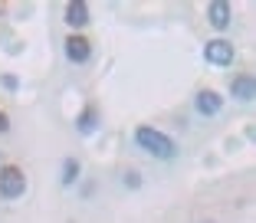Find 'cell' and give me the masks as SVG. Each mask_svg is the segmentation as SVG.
<instances>
[{"label": "cell", "instance_id": "cell-1", "mask_svg": "<svg viewBox=\"0 0 256 223\" xmlns=\"http://www.w3.org/2000/svg\"><path fill=\"white\" fill-rule=\"evenodd\" d=\"M135 144L142 151H148L151 158H164V161H171V158L178 154V144H174L161 128H151V125H138L135 128Z\"/></svg>", "mask_w": 256, "mask_h": 223}, {"label": "cell", "instance_id": "cell-2", "mask_svg": "<svg viewBox=\"0 0 256 223\" xmlns=\"http://www.w3.org/2000/svg\"><path fill=\"white\" fill-rule=\"evenodd\" d=\"M26 194V174L16 164H4L0 168V197L4 200H20Z\"/></svg>", "mask_w": 256, "mask_h": 223}, {"label": "cell", "instance_id": "cell-3", "mask_svg": "<svg viewBox=\"0 0 256 223\" xmlns=\"http://www.w3.org/2000/svg\"><path fill=\"white\" fill-rule=\"evenodd\" d=\"M234 56H236V50L230 40H210V43L204 46V60L210 62V66H230Z\"/></svg>", "mask_w": 256, "mask_h": 223}, {"label": "cell", "instance_id": "cell-4", "mask_svg": "<svg viewBox=\"0 0 256 223\" xmlns=\"http://www.w3.org/2000/svg\"><path fill=\"white\" fill-rule=\"evenodd\" d=\"M92 56V43L82 36V33H69L66 36V60L72 62V66H82V62H89Z\"/></svg>", "mask_w": 256, "mask_h": 223}, {"label": "cell", "instance_id": "cell-5", "mask_svg": "<svg viewBox=\"0 0 256 223\" xmlns=\"http://www.w3.org/2000/svg\"><path fill=\"white\" fill-rule=\"evenodd\" d=\"M194 108L200 112L204 118H214V115H220V112H224V96H220V92H214V89H200L194 96Z\"/></svg>", "mask_w": 256, "mask_h": 223}, {"label": "cell", "instance_id": "cell-6", "mask_svg": "<svg viewBox=\"0 0 256 223\" xmlns=\"http://www.w3.org/2000/svg\"><path fill=\"white\" fill-rule=\"evenodd\" d=\"M230 96L236 98V102H253V96H256V82H253V76L250 72H240V76H234V82H230Z\"/></svg>", "mask_w": 256, "mask_h": 223}, {"label": "cell", "instance_id": "cell-7", "mask_svg": "<svg viewBox=\"0 0 256 223\" xmlns=\"http://www.w3.org/2000/svg\"><path fill=\"white\" fill-rule=\"evenodd\" d=\"M230 16H234V7L224 4V0H217V4L207 7V20H210L214 30H226V26H230Z\"/></svg>", "mask_w": 256, "mask_h": 223}, {"label": "cell", "instance_id": "cell-8", "mask_svg": "<svg viewBox=\"0 0 256 223\" xmlns=\"http://www.w3.org/2000/svg\"><path fill=\"white\" fill-rule=\"evenodd\" d=\"M66 23L72 26V30H82L86 23H89V4H82V0L66 4Z\"/></svg>", "mask_w": 256, "mask_h": 223}, {"label": "cell", "instance_id": "cell-9", "mask_svg": "<svg viewBox=\"0 0 256 223\" xmlns=\"http://www.w3.org/2000/svg\"><path fill=\"white\" fill-rule=\"evenodd\" d=\"M96 125H98V108L96 105H86V108L79 112V118H76V128H79L82 134H92Z\"/></svg>", "mask_w": 256, "mask_h": 223}, {"label": "cell", "instance_id": "cell-10", "mask_svg": "<svg viewBox=\"0 0 256 223\" xmlns=\"http://www.w3.org/2000/svg\"><path fill=\"white\" fill-rule=\"evenodd\" d=\"M76 178H79V161H76V158H66V161H62V184H76Z\"/></svg>", "mask_w": 256, "mask_h": 223}, {"label": "cell", "instance_id": "cell-11", "mask_svg": "<svg viewBox=\"0 0 256 223\" xmlns=\"http://www.w3.org/2000/svg\"><path fill=\"white\" fill-rule=\"evenodd\" d=\"M125 184H128V187H138V184H142V178H138V171H135V174L128 171V174H125Z\"/></svg>", "mask_w": 256, "mask_h": 223}, {"label": "cell", "instance_id": "cell-12", "mask_svg": "<svg viewBox=\"0 0 256 223\" xmlns=\"http://www.w3.org/2000/svg\"><path fill=\"white\" fill-rule=\"evenodd\" d=\"M0 132H10V118H7V112H0Z\"/></svg>", "mask_w": 256, "mask_h": 223}]
</instances>
